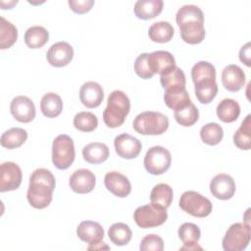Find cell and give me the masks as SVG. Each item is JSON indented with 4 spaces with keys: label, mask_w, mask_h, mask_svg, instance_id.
<instances>
[{
    "label": "cell",
    "mask_w": 251,
    "mask_h": 251,
    "mask_svg": "<svg viewBox=\"0 0 251 251\" xmlns=\"http://www.w3.org/2000/svg\"><path fill=\"white\" fill-rule=\"evenodd\" d=\"M55 185V176L49 170L40 168L33 171L29 177V186L26 193L30 206L35 209L48 207L53 198Z\"/></svg>",
    "instance_id": "cell-1"
},
{
    "label": "cell",
    "mask_w": 251,
    "mask_h": 251,
    "mask_svg": "<svg viewBox=\"0 0 251 251\" xmlns=\"http://www.w3.org/2000/svg\"><path fill=\"white\" fill-rule=\"evenodd\" d=\"M130 110V101L122 90H114L108 97L107 106L103 112V121L111 128L121 126Z\"/></svg>",
    "instance_id": "cell-2"
},
{
    "label": "cell",
    "mask_w": 251,
    "mask_h": 251,
    "mask_svg": "<svg viewBox=\"0 0 251 251\" xmlns=\"http://www.w3.org/2000/svg\"><path fill=\"white\" fill-rule=\"evenodd\" d=\"M132 127L142 135H160L168 129L169 119L161 112L146 111L135 117Z\"/></svg>",
    "instance_id": "cell-3"
},
{
    "label": "cell",
    "mask_w": 251,
    "mask_h": 251,
    "mask_svg": "<svg viewBox=\"0 0 251 251\" xmlns=\"http://www.w3.org/2000/svg\"><path fill=\"white\" fill-rule=\"evenodd\" d=\"M75 158L73 139L67 134L58 135L52 144V162L59 170H67Z\"/></svg>",
    "instance_id": "cell-4"
},
{
    "label": "cell",
    "mask_w": 251,
    "mask_h": 251,
    "mask_svg": "<svg viewBox=\"0 0 251 251\" xmlns=\"http://www.w3.org/2000/svg\"><path fill=\"white\" fill-rule=\"evenodd\" d=\"M133 219L141 228H151L163 225L168 219L167 209L153 203L135 209Z\"/></svg>",
    "instance_id": "cell-5"
},
{
    "label": "cell",
    "mask_w": 251,
    "mask_h": 251,
    "mask_svg": "<svg viewBox=\"0 0 251 251\" xmlns=\"http://www.w3.org/2000/svg\"><path fill=\"white\" fill-rule=\"evenodd\" d=\"M250 238V226L244 223L232 224L223 238V249L225 251H242L248 246Z\"/></svg>",
    "instance_id": "cell-6"
},
{
    "label": "cell",
    "mask_w": 251,
    "mask_h": 251,
    "mask_svg": "<svg viewBox=\"0 0 251 251\" xmlns=\"http://www.w3.org/2000/svg\"><path fill=\"white\" fill-rule=\"evenodd\" d=\"M179 207L196 218H205L212 212L213 206L211 201L200 193L188 190L182 193L179 199Z\"/></svg>",
    "instance_id": "cell-7"
},
{
    "label": "cell",
    "mask_w": 251,
    "mask_h": 251,
    "mask_svg": "<svg viewBox=\"0 0 251 251\" xmlns=\"http://www.w3.org/2000/svg\"><path fill=\"white\" fill-rule=\"evenodd\" d=\"M171 153L163 146H153L149 148L143 161L145 170L154 176H159L167 172L171 167Z\"/></svg>",
    "instance_id": "cell-8"
},
{
    "label": "cell",
    "mask_w": 251,
    "mask_h": 251,
    "mask_svg": "<svg viewBox=\"0 0 251 251\" xmlns=\"http://www.w3.org/2000/svg\"><path fill=\"white\" fill-rule=\"evenodd\" d=\"M23 174L21 168L14 162H4L0 166V191H12L19 188Z\"/></svg>",
    "instance_id": "cell-9"
},
{
    "label": "cell",
    "mask_w": 251,
    "mask_h": 251,
    "mask_svg": "<svg viewBox=\"0 0 251 251\" xmlns=\"http://www.w3.org/2000/svg\"><path fill=\"white\" fill-rule=\"evenodd\" d=\"M181 39L188 44L201 43L205 38L204 19L187 20L177 24Z\"/></svg>",
    "instance_id": "cell-10"
},
{
    "label": "cell",
    "mask_w": 251,
    "mask_h": 251,
    "mask_svg": "<svg viewBox=\"0 0 251 251\" xmlns=\"http://www.w3.org/2000/svg\"><path fill=\"white\" fill-rule=\"evenodd\" d=\"M12 116L21 123H30L36 115L35 106L30 98L25 95L16 96L10 105Z\"/></svg>",
    "instance_id": "cell-11"
},
{
    "label": "cell",
    "mask_w": 251,
    "mask_h": 251,
    "mask_svg": "<svg viewBox=\"0 0 251 251\" xmlns=\"http://www.w3.org/2000/svg\"><path fill=\"white\" fill-rule=\"evenodd\" d=\"M116 153L124 159L136 158L142 149L141 142L134 136L128 133H122L114 140Z\"/></svg>",
    "instance_id": "cell-12"
},
{
    "label": "cell",
    "mask_w": 251,
    "mask_h": 251,
    "mask_svg": "<svg viewBox=\"0 0 251 251\" xmlns=\"http://www.w3.org/2000/svg\"><path fill=\"white\" fill-rule=\"evenodd\" d=\"M74 57V49L71 44L66 41H59L54 43L46 54L48 63L56 68L67 66Z\"/></svg>",
    "instance_id": "cell-13"
},
{
    "label": "cell",
    "mask_w": 251,
    "mask_h": 251,
    "mask_svg": "<svg viewBox=\"0 0 251 251\" xmlns=\"http://www.w3.org/2000/svg\"><path fill=\"white\" fill-rule=\"evenodd\" d=\"M235 182L233 178L226 174L215 176L210 182V191L217 199L228 200L235 193Z\"/></svg>",
    "instance_id": "cell-14"
},
{
    "label": "cell",
    "mask_w": 251,
    "mask_h": 251,
    "mask_svg": "<svg viewBox=\"0 0 251 251\" xmlns=\"http://www.w3.org/2000/svg\"><path fill=\"white\" fill-rule=\"evenodd\" d=\"M96 183L95 175L87 169H79L73 173L70 176L69 184L75 193L85 194L93 190Z\"/></svg>",
    "instance_id": "cell-15"
},
{
    "label": "cell",
    "mask_w": 251,
    "mask_h": 251,
    "mask_svg": "<svg viewBox=\"0 0 251 251\" xmlns=\"http://www.w3.org/2000/svg\"><path fill=\"white\" fill-rule=\"evenodd\" d=\"M104 184L106 188L115 196L126 197L131 191V184L128 178L119 172H109L105 175Z\"/></svg>",
    "instance_id": "cell-16"
},
{
    "label": "cell",
    "mask_w": 251,
    "mask_h": 251,
    "mask_svg": "<svg viewBox=\"0 0 251 251\" xmlns=\"http://www.w3.org/2000/svg\"><path fill=\"white\" fill-rule=\"evenodd\" d=\"M147 61L149 68L154 75L159 74L161 75L176 67L175 57L165 50L154 51L150 54L148 53Z\"/></svg>",
    "instance_id": "cell-17"
},
{
    "label": "cell",
    "mask_w": 251,
    "mask_h": 251,
    "mask_svg": "<svg viewBox=\"0 0 251 251\" xmlns=\"http://www.w3.org/2000/svg\"><path fill=\"white\" fill-rule=\"evenodd\" d=\"M222 83L230 92L239 91L244 86L245 74L237 65H227L222 72Z\"/></svg>",
    "instance_id": "cell-18"
},
{
    "label": "cell",
    "mask_w": 251,
    "mask_h": 251,
    "mask_svg": "<svg viewBox=\"0 0 251 251\" xmlns=\"http://www.w3.org/2000/svg\"><path fill=\"white\" fill-rule=\"evenodd\" d=\"M104 98V91L102 86L95 81L84 82L79 90V99L81 103L87 108L98 107Z\"/></svg>",
    "instance_id": "cell-19"
},
{
    "label": "cell",
    "mask_w": 251,
    "mask_h": 251,
    "mask_svg": "<svg viewBox=\"0 0 251 251\" xmlns=\"http://www.w3.org/2000/svg\"><path fill=\"white\" fill-rule=\"evenodd\" d=\"M76 235L80 240L93 245L104 238V229L97 222L83 221L76 227Z\"/></svg>",
    "instance_id": "cell-20"
},
{
    "label": "cell",
    "mask_w": 251,
    "mask_h": 251,
    "mask_svg": "<svg viewBox=\"0 0 251 251\" xmlns=\"http://www.w3.org/2000/svg\"><path fill=\"white\" fill-rule=\"evenodd\" d=\"M177 233L183 243L179 250H202V247L197 244L201 235L198 226L193 223H184L178 227Z\"/></svg>",
    "instance_id": "cell-21"
},
{
    "label": "cell",
    "mask_w": 251,
    "mask_h": 251,
    "mask_svg": "<svg viewBox=\"0 0 251 251\" xmlns=\"http://www.w3.org/2000/svg\"><path fill=\"white\" fill-rule=\"evenodd\" d=\"M164 2L162 0H138L134 4V14L140 20H150L161 14Z\"/></svg>",
    "instance_id": "cell-22"
},
{
    "label": "cell",
    "mask_w": 251,
    "mask_h": 251,
    "mask_svg": "<svg viewBox=\"0 0 251 251\" xmlns=\"http://www.w3.org/2000/svg\"><path fill=\"white\" fill-rule=\"evenodd\" d=\"M109 148L105 143L92 142L82 149V157L89 164H101L109 157Z\"/></svg>",
    "instance_id": "cell-23"
},
{
    "label": "cell",
    "mask_w": 251,
    "mask_h": 251,
    "mask_svg": "<svg viewBox=\"0 0 251 251\" xmlns=\"http://www.w3.org/2000/svg\"><path fill=\"white\" fill-rule=\"evenodd\" d=\"M240 115V106L231 98L223 99L217 106V116L224 123L235 122Z\"/></svg>",
    "instance_id": "cell-24"
},
{
    "label": "cell",
    "mask_w": 251,
    "mask_h": 251,
    "mask_svg": "<svg viewBox=\"0 0 251 251\" xmlns=\"http://www.w3.org/2000/svg\"><path fill=\"white\" fill-rule=\"evenodd\" d=\"M175 33L173 25L169 22L161 21L152 24L148 29L149 38L157 43L169 42Z\"/></svg>",
    "instance_id": "cell-25"
},
{
    "label": "cell",
    "mask_w": 251,
    "mask_h": 251,
    "mask_svg": "<svg viewBox=\"0 0 251 251\" xmlns=\"http://www.w3.org/2000/svg\"><path fill=\"white\" fill-rule=\"evenodd\" d=\"M165 104L173 110L180 109L191 102L189 94L185 87L172 88L165 90L164 94Z\"/></svg>",
    "instance_id": "cell-26"
},
{
    "label": "cell",
    "mask_w": 251,
    "mask_h": 251,
    "mask_svg": "<svg viewBox=\"0 0 251 251\" xmlns=\"http://www.w3.org/2000/svg\"><path fill=\"white\" fill-rule=\"evenodd\" d=\"M40 110L45 117L56 118L62 113L63 101L57 93L48 92L41 98Z\"/></svg>",
    "instance_id": "cell-27"
},
{
    "label": "cell",
    "mask_w": 251,
    "mask_h": 251,
    "mask_svg": "<svg viewBox=\"0 0 251 251\" xmlns=\"http://www.w3.org/2000/svg\"><path fill=\"white\" fill-rule=\"evenodd\" d=\"M27 139V132L22 127H12L2 133L0 143L7 149H15L22 146Z\"/></svg>",
    "instance_id": "cell-28"
},
{
    "label": "cell",
    "mask_w": 251,
    "mask_h": 251,
    "mask_svg": "<svg viewBox=\"0 0 251 251\" xmlns=\"http://www.w3.org/2000/svg\"><path fill=\"white\" fill-rule=\"evenodd\" d=\"M49 39V32L41 25L28 27L25 33V42L31 49H37L44 46Z\"/></svg>",
    "instance_id": "cell-29"
},
{
    "label": "cell",
    "mask_w": 251,
    "mask_h": 251,
    "mask_svg": "<svg viewBox=\"0 0 251 251\" xmlns=\"http://www.w3.org/2000/svg\"><path fill=\"white\" fill-rule=\"evenodd\" d=\"M173 188L167 183H159L153 187L150 193L151 203L168 209L173 202Z\"/></svg>",
    "instance_id": "cell-30"
},
{
    "label": "cell",
    "mask_w": 251,
    "mask_h": 251,
    "mask_svg": "<svg viewBox=\"0 0 251 251\" xmlns=\"http://www.w3.org/2000/svg\"><path fill=\"white\" fill-rule=\"evenodd\" d=\"M195 85V96L202 104H209L218 93V84L216 79H205L197 82Z\"/></svg>",
    "instance_id": "cell-31"
},
{
    "label": "cell",
    "mask_w": 251,
    "mask_h": 251,
    "mask_svg": "<svg viewBox=\"0 0 251 251\" xmlns=\"http://www.w3.org/2000/svg\"><path fill=\"white\" fill-rule=\"evenodd\" d=\"M160 82L165 90L172 89V88L185 87V84H186L185 75L180 68L176 66L174 69H172L168 73L160 75Z\"/></svg>",
    "instance_id": "cell-32"
},
{
    "label": "cell",
    "mask_w": 251,
    "mask_h": 251,
    "mask_svg": "<svg viewBox=\"0 0 251 251\" xmlns=\"http://www.w3.org/2000/svg\"><path fill=\"white\" fill-rule=\"evenodd\" d=\"M234 145L241 150H249L251 147V115H247L239 128L233 134Z\"/></svg>",
    "instance_id": "cell-33"
},
{
    "label": "cell",
    "mask_w": 251,
    "mask_h": 251,
    "mask_svg": "<svg viewBox=\"0 0 251 251\" xmlns=\"http://www.w3.org/2000/svg\"><path fill=\"white\" fill-rule=\"evenodd\" d=\"M108 235L110 240L118 246L126 245L131 237L132 232L129 226L125 223H116L113 224L108 229Z\"/></svg>",
    "instance_id": "cell-34"
},
{
    "label": "cell",
    "mask_w": 251,
    "mask_h": 251,
    "mask_svg": "<svg viewBox=\"0 0 251 251\" xmlns=\"http://www.w3.org/2000/svg\"><path fill=\"white\" fill-rule=\"evenodd\" d=\"M18 38L17 27L4 17L0 18V48L7 49L14 45Z\"/></svg>",
    "instance_id": "cell-35"
},
{
    "label": "cell",
    "mask_w": 251,
    "mask_h": 251,
    "mask_svg": "<svg viewBox=\"0 0 251 251\" xmlns=\"http://www.w3.org/2000/svg\"><path fill=\"white\" fill-rule=\"evenodd\" d=\"M175 120L177 124H179L182 126H193L199 118V112L197 107L190 102L186 106L175 110L174 113Z\"/></svg>",
    "instance_id": "cell-36"
},
{
    "label": "cell",
    "mask_w": 251,
    "mask_h": 251,
    "mask_svg": "<svg viewBox=\"0 0 251 251\" xmlns=\"http://www.w3.org/2000/svg\"><path fill=\"white\" fill-rule=\"evenodd\" d=\"M200 137L208 145H217L224 137L223 127L217 123H208L201 127Z\"/></svg>",
    "instance_id": "cell-37"
},
{
    "label": "cell",
    "mask_w": 251,
    "mask_h": 251,
    "mask_svg": "<svg viewBox=\"0 0 251 251\" xmlns=\"http://www.w3.org/2000/svg\"><path fill=\"white\" fill-rule=\"evenodd\" d=\"M191 77L194 84L205 79H216V69L211 63L200 61L192 67Z\"/></svg>",
    "instance_id": "cell-38"
},
{
    "label": "cell",
    "mask_w": 251,
    "mask_h": 251,
    "mask_svg": "<svg viewBox=\"0 0 251 251\" xmlns=\"http://www.w3.org/2000/svg\"><path fill=\"white\" fill-rule=\"evenodd\" d=\"M74 126L76 129L80 131L90 132L97 127L98 119L93 113L82 111L75 116Z\"/></svg>",
    "instance_id": "cell-39"
},
{
    "label": "cell",
    "mask_w": 251,
    "mask_h": 251,
    "mask_svg": "<svg viewBox=\"0 0 251 251\" xmlns=\"http://www.w3.org/2000/svg\"><path fill=\"white\" fill-rule=\"evenodd\" d=\"M139 249L141 251H162L164 249V241L157 234H147L141 239Z\"/></svg>",
    "instance_id": "cell-40"
},
{
    "label": "cell",
    "mask_w": 251,
    "mask_h": 251,
    "mask_svg": "<svg viewBox=\"0 0 251 251\" xmlns=\"http://www.w3.org/2000/svg\"><path fill=\"white\" fill-rule=\"evenodd\" d=\"M147 57L148 53H142L135 59L134 62V72L139 77L143 79H149L154 75L149 68Z\"/></svg>",
    "instance_id": "cell-41"
},
{
    "label": "cell",
    "mask_w": 251,
    "mask_h": 251,
    "mask_svg": "<svg viewBox=\"0 0 251 251\" xmlns=\"http://www.w3.org/2000/svg\"><path fill=\"white\" fill-rule=\"evenodd\" d=\"M68 4L72 11L76 14H85L91 10L94 5L93 0H69Z\"/></svg>",
    "instance_id": "cell-42"
},
{
    "label": "cell",
    "mask_w": 251,
    "mask_h": 251,
    "mask_svg": "<svg viewBox=\"0 0 251 251\" xmlns=\"http://www.w3.org/2000/svg\"><path fill=\"white\" fill-rule=\"evenodd\" d=\"M239 60L244 63L247 67L251 66L250 63V42H247L240 48L239 51Z\"/></svg>",
    "instance_id": "cell-43"
},
{
    "label": "cell",
    "mask_w": 251,
    "mask_h": 251,
    "mask_svg": "<svg viewBox=\"0 0 251 251\" xmlns=\"http://www.w3.org/2000/svg\"><path fill=\"white\" fill-rule=\"evenodd\" d=\"M110 247L107 246L104 242H99V243H96V244H93V245H89L87 247L88 250H95V249H109Z\"/></svg>",
    "instance_id": "cell-44"
}]
</instances>
